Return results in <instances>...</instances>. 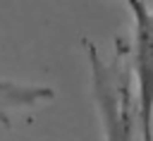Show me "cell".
I'll list each match as a JSON object with an SVG mask.
<instances>
[{"instance_id":"cell-1","label":"cell","mask_w":153,"mask_h":141,"mask_svg":"<svg viewBox=\"0 0 153 141\" xmlns=\"http://www.w3.org/2000/svg\"><path fill=\"white\" fill-rule=\"evenodd\" d=\"M84 45L88 50V62L93 74V98L103 119V134L108 139H131L134 131L131 81H136L131 57H127L131 50L127 45L122 48L120 43L112 62H103L91 41H84Z\"/></svg>"},{"instance_id":"cell-2","label":"cell","mask_w":153,"mask_h":141,"mask_svg":"<svg viewBox=\"0 0 153 141\" xmlns=\"http://www.w3.org/2000/svg\"><path fill=\"white\" fill-rule=\"evenodd\" d=\"M134 14V84H136V115L143 139H153V10L143 0H124Z\"/></svg>"},{"instance_id":"cell-3","label":"cell","mask_w":153,"mask_h":141,"mask_svg":"<svg viewBox=\"0 0 153 141\" xmlns=\"http://www.w3.org/2000/svg\"><path fill=\"white\" fill-rule=\"evenodd\" d=\"M53 88L48 86H29L14 81H0V124L10 127V110L12 108H29L41 100L53 98Z\"/></svg>"}]
</instances>
